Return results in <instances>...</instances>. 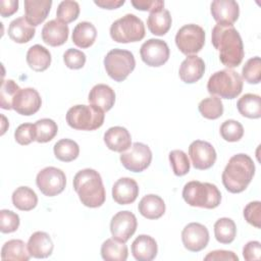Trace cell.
Instances as JSON below:
<instances>
[{"label": "cell", "instance_id": "cell-39", "mask_svg": "<svg viewBox=\"0 0 261 261\" xmlns=\"http://www.w3.org/2000/svg\"><path fill=\"white\" fill-rule=\"evenodd\" d=\"M80 14V5L76 1H61L56 10V19L63 23H69L75 20Z\"/></svg>", "mask_w": 261, "mask_h": 261}, {"label": "cell", "instance_id": "cell-18", "mask_svg": "<svg viewBox=\"0 0 261 261\" xmlns=\"http://www.w3.org/2000/svg\"><path fill=\"white\" fill-rule=\"evenodd\" d=\"M139 196V186L130 177L117 179L112 187V198L119 205L132 204Z\"/></svg>", "mask_w": 261, "mask_h": 261}, {"label": "cell", "instance_id": "cell-31", "mask_svg": "<svg viewBox=\"0 0 261 261\" xmlns=\"http://www.w3.org/2000/svg\"><path fill=\"white\" fill-rule=\"evenodd\" d=\"M30 257L28 246L21 240H10L1 249L2 261H28Z\"/></svg>", "mask_w": 261, "mask_h": 261}, {"label": "cell", "instance_id": "cell-36", "mask_svg": "<svg viewBox=\"0 0 261 261\" xmlns=\"http://www.w3.org/2000/svg\"><path fill=\"white\" fill-rule=\"evenodd\" d=\"M55 157L63 162H70L77 158L80 154V147L73 140L62 139L58 141L53 147Z\"/></svg>", "mask_w": 261, "mask_h": 261}, {"label": "cell", "instance_id": "cell-8", "mask_svg": "<svg viewBox=\"0 0 261 261\" xmlns=\"http://www.w3.org/2000/svg\"><path fill=\"white\" fill-rule=\"evenodd\" d=\"M104 66L107 74L112 80L122 82L135 69L136 60L130 51L112 49L104 58Z\"/></svg>", "mask_w": 261, "mask_h": 261}, {"label": "cell", "instance_id": "cell-47", "mask_svg": "<svg viewBox=\"0 0 261 261\" xmlns=\"http://www.w3.org/2000/svg\"><path fill=\"white\" fill-rule=\"evenodd\" d=\"M244 217L248 223L260 228L261 227V203L253 201L244 208Z\"/></svg>", "mask_w": 261, "mask_h": 261}, {"label": "cell", "instance_id": "cell-49", "mask_svg": "<svg viewBox=\"0 0 261 261\" xmlns=\"http://www.w3.org/2000/svg\"><path fill=\"white\" fill-rule=\"evenodd\" d=\"M243 256L247 261H258L261 258V245L258 241H251L243 248Z\"/></svg>", "mask_w": 261, "mask_h": 261}, {"label": "cell", "instance_id": "cell-52", "mask_svg": "<svg viewBox=\"0 0 261 261\" xmlns=\"http://www.w3.org/2000/svg\"><path fill=\"white\" fill-rule=\"evenodd\" d=\"M124 0H95L94 3L101 8L116 9L124 4Z\"/></svg>", "mask_w": 261, "mask_h": 261}, {"label": "cell", "instance_id": "cell-41", "mask_svg": "<svg viewBox=\"0 0 261 261\" xmlns=\"http://www.w3.org/2000/svg\"><path fill=\"white\" fill-rule=\"evenodd\" d=\"M220 135L227 142H238L244 136V127L239 121L227 119L220 125Z\"/></svg>", "mask_w": 261, "mask_h": 261}, {"label": "cell", "instance_id": "cell-14", "mask_svg": "<svg viewBox=\"0 0 261 261\" xmlns=\"http://www.w3.org/2000/svg\"><path fill=\"white\" fill-rule=\"evenodd\" d=\"M181 241L185 248L191 252H199L205 249L209 242L207 227L199 222L187 224L181 231Z\"/></svg>", "mask_w": 261, "mask_h": 261}, {"label": "cell", "instance_id": "cell-16", "mask_svg": "<svg viewBox=\"0 0 261 261\" xmlns=\"http://www.w3.org/2000/svg\"><path fill=\"white\" fill-rule=\"evenodd\" d=\"M210 11L217 24L224 27L233 25L240 15L239 4L234 0H214Z\"/></svg>", "mask_w": 261, "mask_h": 261}, {"label": "cell", "instance_id": "cell-44", "mask_svg": "<svg viewBox=\"0 0 261 261\" xmlns=\"http://www.w3.org/2000/svg\"><path fill=\"white\" fill-rule=\"evenodd\" d=\"M19 226V216L11 210L2 209L0 211V230L3 233L15 231Z\"/></svg>", "mask_w": 261, "mask_h": 261}, {"label": "cell", "instance_id": "cell-25", "mask_svg": "<svg viewBox=\"0 0 261 261\" xmlns=\"http://www.w3.org/2000/svg\"><path fill=\"white\" fill-rule=\"evenodd\" d=\"M89 102L101 108L104 112L109 111L115 102L114 91L105 84H98L92 88L89 93Z\"/></svg>", "mask_w": 261, "mask_h": 261}, {"label": "cell", "instance_id": "cell-42", "mask_svg": "<svg viewBox=\"0 0 261 261\" xmlns=\"http://www.w3.org/2000/svg\"><path fill=\"white\" fill-rule=\"evenodd\" d=\"M243 79L249 84H259L261 81V59L259 56L247 60L242 69Z\"/></svg>", "mask_w": 261, "mask_h": 261}, {"label": "cell", "instance_id": "cell-24", "mask_svg": "<svg viewBox=\"0 0 261 261\" xmlns=\"http://www.w3.org/2000/svg\"><path fill=\"white\" fill-rule=\"evenodd\" d=\"M51 6V0H24L25 19L33 27L39 25L46 19Z\"/></svg>", "mask_w": 261, "mask_h": 261}, {"label": "cell", "instance_id": "cell-20", "mask_svg": "<svg viewBox=\"0 0 261 261\" xmlns=\"http://www.w3.org/2000/svg\"><path fill=\"white\" fill-rule=\"evenodd\" d=\"M205 72V63L203 59L197 55H189L180 64L178 74L186 84H194L198 82Z\"/></svg>", "mask_w": 261, "mask_h": 261}, {"label": "cell", "instance_id": "cell-7", "mask_svg": "<svg viewBox=\"0 0 261 261\" xmlns=\"http://www.w3.org/2000/svg\"><path fill=\"white\" fill-rule=\"evenodd\" d=\"M110 36L117 43L139 42L145 37L144 22L135 14L127 13L111 24Z\"/></svg>", "mask_w": 261, "mask_h": 261}, {"label": "cell", "instance_id": "cell-51", "mask_svg": "<svg viewBox=\"0 0 261 261\" xmlns=\"http://www.w3.org/2000/svg\"><path fill=\"white\" fill-rule=\"evenodd\" d=\"M0 13L2 17H7L12 15L18 9L17 0H1L0 1Z\"/></svg>", "mask_w": 261, "mask_h": 261}, {"label": "cell", "instance_id": "cell-32", "mask_svg": "<svg viewBox=\"0 0 261 261\" xmlns=\"http://www.w3.org/2000/svg\"><path fill=\"white\" fill-rule=\"evenodd\" d=\"M128 250L125 243L115 239H107L101 246V256L107 261H125Z\"/></svg>", "mask_w": 261, "mask_h": 261}, {"label": "cell", "instance_id": "cell-29", "mask_svg": "<svg viewBox=\"0 0 261 261\" xmlns=\"http://www.w3.org/2000/svg\"><path fill=\"white\" fill-rule=\"evenodd\" d=\"M97 37V30L95 25L89 21L79 22L72 32V42L80 48L86 49L91 47Z\"/></svg>", "mask_w": 261, "mask_h": 261}, {"label": "cell", "instance_id": "cell-19", "mask_svg": "<svg viewBox=\"0 0 261 261\" xmlns=\"http://www.w3.org/2000/svg\"><path fill=\"white\" fill-rule=\"evenodd\" d=\"M69 29L66 23L58 19H52L46 22L42 29L43 41L52 47L63 45L68 39Z\"/></svg>", "mask_w": 261, "mask_h": 261}, {"label": "cell", "instance_id": "cell-30", "mask_svg": "<svg viewBox=\"0 0 261 261\" xmlns=\"http://www.w3.org/2000/svg\"><path fill=\"white\" fill-rule=\"evenodd\" d=\"M171 22L172 19L169 11L163 8L159 11L150 12L147 19V27L153 35L163 36L169 31Z\"/></svg>", "mask_w": 261, "mask_h": 261}, {"label": "cell", "instance_id": "cell-23", "mask_svg": "<svg viewBox=\"0 0 261 261\" xmlns=\"http://www.w3.org/2000/svg\"><path fill=\"white\" fill-rule=\"evenodd\" d=\"M158 252L156 241L148 234H140L132 244V254L138 261H151Z\"/></svg>", "mask_w": 261, "mask_h": 261}, {"label": "cell", "instance_id": "cell-3", "mask_svg": "<svg viewBox=\"0 0 261 261\" xmlns=\"http://www.w3.org/2000/svg\"><path fill=\"white\" fill-rule=\"evenodd\" d=\"M73 189L82 204L87 207L97 208L105 202V188L100 173L95 169L80 170L73 177Z\"/></svg>", "mask_w": 261, "mask_h": 261}, {"label": "cell", "instance_id": "cell-35", "mask_svg": "<svg viewBox=\"0 0 261 261\" xmlns=\"http://www.w3.org/2000/svg\"><path fill=\"white\" fill-rule=\"evenodd\" d=\"M214 236L221 244H230L237 236V226L232 219L227 217L219 218L214 224Z\"/></svg>", "mask_w": 261, "mask_h": 261}, {"label": "cell", "instance_id": "cell-38", "mask_svg": "<svg viewBox=\"0 0 261 261\" xmlns=\"http://www.w3.org/2000/svg\"><path fill=\"white\" fill-rule=\"evenodd\" d=\"M36 141L38 143L50 142L57 134L58 126L53 119L42 118L36 121Z\"/></svg>", "mask_w": 261, "mask_h": 261}, {"label": "cell", "instance_id": "cell-11", "mask_svg": "<svg viewBox=\"0 0 261 261\" xmlns=\"http://www.w3.org/2000/svg\"><path fill=\"white\" fill-rule=\"evenodd\" d=\"M152 161V152L150 148L143 144L136 142L126 151L120 154L121 164L129 171L141 172L145 170Z\"/></svg>", "mask_w": 261, "mask_h": 261}, {"label": "cell", "instance_id": "cell-28", "mask_svg": "<svg viewBox=\"0 0 261 261\" xmlns=\"http://www.w3.org/2000/svg\"><path fill=\"white\" fill-rule=\"evenodd\" d=\"M27 62L35 71H44L51 64V54L44 46L36 44L27 52Z\"/></svg>", "mask_w": 261, "mask_h": 261}, {"label": "cell", "instance_id": "cell-10", "mask_svg": "<svg viewBox=\"0 0 261 261\" xmlns=\"http://www.w3.org/2000/svg\"><path fill=\"white\" fill-rule=\"evenodd\" d=\"M36 184L42 194L47 197H54L63 192L66 185L65 173L53 166H48L39 171Z\"/></svg>", "mask_w": 261, "mask_h": 261}, {"label": "cell", "instance_id": "cell-34", "mask_svg": "<svg viewBox=\"0 0 261 261\" xmlns=\"http://www.w3.org/2000/svg\"><path fill=\"white\" fill-rule=\"evenodd\" d=\"M12 203L18 210L30 211L37 206L38 197L31 188L19 187L12 194Z\"/></svg>", "mask_w": 261, "mask_h": 261}, {"label": "cell", "instance_id": "cell-33", "mask_svg": "<svg viewBox=\"0 0 261 261\" xmlns=\"http://www.w3.org/2000/svg\"><path fill=\"white\" fill-rule=\"evenodd\" d=\"M239 112L248 118H259L261 116V98L256 94H245L238 103Z\"/></svg>", "mask_w": 261, "mask_h": 261}, {"label": "cell", "instance_id": "cell-4", "mask_svg": "<svg viewBox=\"0 0 261 261\" xmlns=\"http://www.w3.org/2000/svg\"><path fill=\"white\" fill-rule=\"evenodd\" d=\"M182 198L190 206L214 209L220 204L221 193L213 184L192 180L185 185Z\"/></svg>", "mask_w": 261, "mask_h": 261}, {"label": "cell", "instance_id": "cell-37", "mask_svg": "<svg viewBox=\"0 0 261 261\" xmlns=\"http://www.w3.org/2000/svg\"><path fill=\"white\" fill-rule=\"evenodd\" d=\"M198 109L203 117L207 119H217L223 113V104L219 97L211 96L203 99L199 103Z\"/></svg>", "mask_w": 261, "mask_h": 261}, {"label": "cell", "instance_id": "cell-50", "mask_svg": "<svg viewBox=\"0 0 261 261\" xmlns=\"http://www.w3.org/2000/svg\"><path fill=\"white\" fill-rule=\"evenodd\" d=\"M205 261H238L239 257L232 252V251H226V250H215L212 252H209L205 257Z\"/></svg>", "mask_w": 261, "mask_h": 261}, {"label": "cell", "instance_id": "cell-1", "mask_svg": "<svg viewBox=\"0 0 261 261\" xmlns=\"http://www.w3.org/2000/svg\"><path fill=\"white\" fill-rule=\"evenodd\" d=\"M211 42L219 52V59L228 68L241 64L244 58V45L239 32L233 25L215 24L211 33Z\"/></svg>", "mask_w": 261, "mask_h": 261}, {"label": "cell", "instance_id": "cell-13", "mask_svg": "<svg viewBox=\"0 0 261 261\" xmlns=\"http://www.w3.org/2000/svg\"><path fill=\"white\" fill-rule=\"evenodd\" d=\"M138 221L134 213L130 211L117 212L110 221V231L113 239L126 243L136 232Z\"/></svg>", "mask_w": 261, "mask_h": 261}, {"label": "cell", "instance_id": "cell-17", "mask_svg": "<svg viewBox=\"0 0 261 261\" xmlns=\"http://www.w3.org/2000/svg\"><path fill=\"white\" fill-rule=\"evenodd\" d=\"M42 105L40 94L34 88H24L16 94L13 102L12 109L18 114L30 116L39 111Z\"/></svg>", "mask_w": 261, "mask_h": 261}, {"label": "cell", "instance_id": "cell-40", "mask_svg": "<svg viewBox=\"0 0 261 261\" xmlns=\"http://www.w3.org/2000/svg\"><path fill=\"white\" fill-rule=\"evenodd\" d=\"M20 91L19 86L13 80H6L2 82L0 90V106L3 109H12V102L16 94Z\"/></svg>", "mask_w": 261, "mask_h": 261}, {"label": "cell", "instance_id": "cell-43", "mask_svg": "<svg viewBox=\"0 0 261 261\" xmlns=\"http://www.w3.org/2000/svg\"><path fill=\"white\" fill-rule=\"evenodd\" d=\"M169 162L173 173L177 176H182L190 171V160L181 150H172L169 153Z\"/></svg>", "mask_w": 261, "mask_h": 261}, {"label": "cell", "instance_id": "cell-22", "mask_svg": "<svg viewBox=\"0 0 261 261\" xmlns=\"http://www.w3.org/2000/svg\"><path fill=\"white\" fill-rule=\"evenodd\" d=\"M29 253L34 258H47L53 252V242L50 236L44 231L34 232L27 244Z\"/></svg>", "mask_w": 261, "mask_h": 261}, {"label": "cell", "instance_id": "cell-6", "mask_svg": "<svg viewBox=\"0 0 261 261\" xmlns=\"http://www.w3.org/2000/svg\"><path fill=\"white\" fill-rule=\"evenodd\" d=\"M104 111L94 105H74L66 113L67 124L74 129L94 130L104 123Z\"/></svg>", "mask_w": 261, "mask_h": 261}, {"label": "cell", "instance_id": "cell-2", "mask_svg": "<svg viewBox=\"0 0 261 261\" xmlns=\"http://www.w3.org/2000/svg\"><path fill=\"white\" fill-rule=\"evenodd\" d=\"M255 174V164L247 154L233 155L226 164L221 178L224 188L232 194L242 193L247 189Z\"/></svg>", "mask_w": 261, "mask_h": 261}, {"label": "cell", "instance_id": "cell-5", "mask_svg": "<svg viewBox=\"0 0 261 261\" xmlns=\"http://www.w3.org/2000/svg\"><path fill=\"white\" fill-rule=\"evenodd\" d=\"M207 90L212 95L224 99L237 98L243 90V79L230 68L214 72L208 80Z\"/></svg>", "mask_w": 261, "mask_h": 261}, {"label": "cell", "instance_id": "cell-9", "mask_svg": "<svg viewBox=\"0 0 261 261\" xmlns=\"http://www.w3.org/2000/svg\"><path fill=\"white\" fill-rule=\"evenodd\" d=\"M175 44L185 55L196 54L201 51L205 44V32L198 24H185L175 35Z\"/></svg>", "mask_w": 261, "mask_h": 261}, {"label": "cell", "instance_id": "cell-53", "mask_svg": "<svg viewBox=\"0 0 261 261\" xmlns=\"http://www.w3.org/2000/svg\"><path fill=\"white\" fill-rule=\"evenodd\" d=\"M1 117H2V120H3V126H2V133H1V135H3V134L5 133L4 124H5V122H7V121H6V118H5V116H4V115H1Z\"/></svg>", "mask_w": 261, "mask_h": 261}, {"label": "cell", "instance_id": "cell-46", "mask_svg": "<svg viewBox=\"0 0 261 261\" xmlns=\"http://www.w3.org/2000/svg\"><path fill=\"white\" fill-rule=\"evenodd\" d=\"M14 139L19 145H29L33 141H36L35 124L22 123L17 126L14 132Z\"/></svg>", "mask_w": 261, "mask_h": 261}, {"label": "cell", "instance_id": "cell-21", "mask_svg": "<svg viewBox=\"0 0 261 261\" xmlns=\"http://www.w3.org/2000/svg\"><path fill=\"white\" fill-rule=\"evenodd\" d=\"M104 143L109 150L122 153L132 146V137L125 127L112 126L105 132Z\"/></svg>", "mask_w": 261, "mask_h": 261}, {"label": "cell", "instance_id": "cell-15", "mask_svg": "<svg viewBox=\"0 0 261 261\" xmlns=\"http://www.w3.org/2000/svg\"><path fill=\"white\" fill-rule=\"evenodd\" d=\"M189 155L193 166L200 170L212 167L216 161V151L213 146L206 141H194L189 147Z\"/></svg>", "mask_w": 261, "mask_h": 261}, {"label": "cell", "instance_id": "cell-45", "mask_svg": "<svg viewBox=\"0 0 261 261\" xmlns=\"http://www.w3.org/2000/svg\"><path fill=\"white\" fill-rule=\"evenodd\" d=\"M63 61L70 69H80L86 63V54L77 49L69 48L63 54Z\"/></svg>", "mask_w": 261, "mask_h": 261}, {"label": "cell", "instance_id": "cell-27", "mask_svg": "<svg viewBox=\"0 0 261 261\" xmlns=\"http://www.w3.org/2000/svg\"><path fill=\"white\" fill-rule=\"evenodd\" d=\"M36 30L31 25L24 16L15 18L12 20L8 27V36L9 38L19 44L28 43L35 36Z\"/></svg>", "mask_w": 261, "mask_h": 261}, {"label": "cell", "instance_id": "cell-26", "mask_svg": "<svg viewBox=\"0 0 261 261\" xmlns=\"http://www.w3.org/2000/svg\"><path fill=\"white\" fill-rule=\"evenodd\" d=\"M139 212L147 219H158L165 212V203L163 199L157 195L150 194L144 196L139 205Z\"/></svg>", "mask_w": 261, "mask_h": 261}, {"label": "cell", "instance_id": "cell-12", "mask_svg": "<svg viewBox=\"0 0 261 261\" xmlns=\"http://www.w3.org/2000/svg\"><path fill=\"white\" fill-rule=\"evenodd\" d=\"M169 54L168 45L160 39H149L143 43L140 49L142 60L152 67L163 65L168 60Z\"/></svg>", "mask_w": 261, "mask_h": 261}, {"label": "cell", "instance_id": "cell-48", "mask_svg": "<svg viewBox=\"0 0 261 261\" xmlns=\"http://www.w3.org/2000/svg\"><path fill=\"white\" fill-rule=\"evenodd\" d=\"M130 3L138 10L150 12L159 11L164 7V2L161 0H132Z\"/></svg>", "mask_w": 261, "mask_h": 261}]
</instances>
